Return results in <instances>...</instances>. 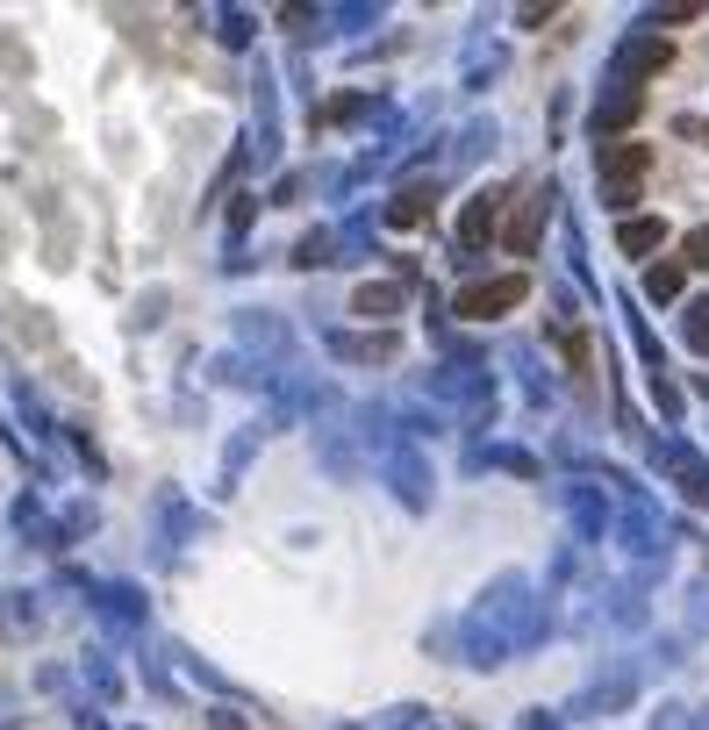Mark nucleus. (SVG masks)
<instances>
[{
    "instance_id": "nucleus-5",
    "label": "nucleus",
    "mask_w": 709,
    "mask_h": 730,
    "mask_svg": "<svg viewBox=\"0 0 709 730\" xmlns=\"http://www.w3.org/2000/svg\"><path fill=\"white\" fill-rule=\"evenodd\" d=\"M387 216H395V230H416V222L430 216V194H402V201L387 208Z\"/></svg>"
},
{
    "instance_id": "nucleus-3",
    "label": "nucleus",
    "mask_w": 709,
    "mask_h": 730,
    "mask_svg": "<svg viewBox=\"0 0 709 730\" xmlns=\"http://www.w3.org/2000/svg\"><path fill=\"white\" fill-rule=\"evenodd\" d=\"M494 208H502V194H480L473 208H466V222H459V243L473 251V243H488V230H494Z\"/></svg>"
},
{
    "instance_id": "nucleus-4",
    "label": "nucleus",
    "mask_w": 709,
    "mask_h": 730,
    "mask_svg": "<svg viewBox=\"0 0 709 730\" xmlns=\"http://www.w3.org/2000/svg\"><path fill=\"white\" fill-rule=\"evenodd\" d=\"M352 309H358V315H395V309H402V286H358Z\"/></svg>"
},
{
    "instance_id": "nucleus-1",
    "label": "nucleus",
    "mask_w": 709,
    "mask_h": 730,
    "mask_svg": "<svg viewBox=\"0 0 709 730\" xmlns=\"http://www.w3.org/2000/svg\"><path fill=\"white\" fill-rule=\"evenodd\" d=\"M653 165L645 144H602V179H609V208H630L638 201V173Z\"/></svg>"
},
{
    "instance_id": "nucleus-2",
    "label": "nucleus",
    "mask_w": 709,
    "mask_h": 730,
    "mask_svg": "<svg viewBox=\"0 0 709 730\" xmlns=\"http://www.w3.org/2000/svg\"><path fill=\"white\" fill-rule=\"evenodd\" d=\"M523 294H531V286H523V272H509V280H480V286H466V294H459V315L488 323V315H509Z\"/></svg>"
},
{
    "instance_id": "nucleus-7",
    "label": "nucleus",
    "mask_w": 709,
    "mask_h": 730,
    "mask_svg": "<svg viewBox=\"0 0 709 730\" xmlns=\"http://www.w3.org/2000/svg\"><path fill=\"white\" fill-rule=\"evenodd\" d=\"M645 286H653V301H674V294H681V265H653Z\"/></svg>"
},
{
    "instance_id": "nucleus-8",
    "label": "nucleus",
    "mask_w": 709,
    "mask_h": 730,
    "mask_svg": "<svg viewBox=\"0 0 709 730\" xmlns=\"http://www.w3.org/2000/svg\"><path fill=\"white\" fill-rule=\"evenodd\" d=\"M688 265L709 272V230H688Z\"/></svg>"
},
{
    "instance_id": "nucleus-6",
    "label": "nucleus",
    "mask_w": 709,
    "mask_h": 730,
    "mask_svg": "<svg viewBox=\"0 0 709 730\" xmlns=\"http://www.w3.org/2000/svg\"><path fill=\"white\" fill-rule=\"evenodd\" d=\"M659 237H667V230H659L653 216H645V222H624V251H653Z\"/></svg>"
}]
</instances>
